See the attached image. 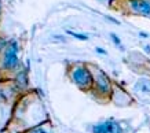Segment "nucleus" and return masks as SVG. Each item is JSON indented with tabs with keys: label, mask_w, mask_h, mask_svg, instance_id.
<instances>
[{
	"label": "nucleus",
	"mask_w": 150,
	"mask_h": 133,
	"mask_svg": "<svg viewBox=\"0 0 150 133\" xmlns=\"http://www.w3.org/2000/svg\"><path fill=\"white\" fill-rule=\"evenodd\" d=\"M3 66H4V69H15L18 66V44L17 41L10 43L8 48L4 54Z\"/></svg>",
	"instance_id": "obj_1"
},
{
	"label": "nucleus",
	"mask_w": 150,
	"mask_h": 133,
	"mask_svg": "<svg viewBox=\"0 0 150 133\" xmlns=\"http://www.w3.org/2000/svg\"><path fill=\"white\" fill-rule=\"evenodd\" d=\"M72 78H73V81L81 88L90 87L91 83H92L91 73H90L86 67H83V66H79V67H76V69L73 70L72 71Z\"/></svg>",
	"instance_id": "obj_2"
},
{
	"label": "nucleus",
	"mask_w": 150,
	"mask_h": 133,
	"mask_svg": "<svg viewBox=\"0 0 150 133\" xmlns=\"http://www.w3.org/2000/svg\"><path fill=\"white\" fill-rule=\"evenodd\" d=\"M92 132L94 133H123L120 125L110 119V121H106V122H100L98 125H94L92 126Z\"/></svg>",
	"instance_id": "obj_3"
},
{
	"label": "nucleus",
	"mask_w": 150,
	"mask_h": 133,
	"mask_svg": "<svg viewBox=\"0 0 150 133\" xmlns=\"http://www.w3.org/2000/svg\"><path fill=\"white\" fill-rule=\"evenodd\" d=\"M129 7L137 14L150 15V0H129Z\"/></svg>",
	"instance_id": "obj_4"
},
{
	"label": "nucleus",
	"mask_w": 150,
	"mask_h": 133,
	"mask_svg": "<svg viewBox=\"0 0 150 133\" xmlns=\"http://www.w3.org/2000/svg\"><path fill=\"white\" fill-rule=\"evenodd\" d=\"M98 88H99L102 92L109 91V83H108V78L105 77V74L100 73L99 77H98Z\"/></svg>",
	"instance_id": "obj_5"
},
{
	"label": "nucleus",
	"mask_w": 150,
	"mask_h": 133,
	"mask_svg": "<svg viewBox=\"0 0 150 133\" xmlns=\"http://www.w3.org/2000/svg\"><path fill=\"white\" fill-rule=\"evenodd\" d=\"M69 36L74 37V38H77V40H83V41H87L88 40V36L87 34H81V33H76V32H72V30H66Z\"/></svg>",
	"instance_id": "obj_6"
},
{
	"label": "nucleus",
	"mask_w": 150,
	"mask_h": 133,
	"mask_svg": "<svg viewBox=\"0 0 150 133\" xmlns=\"http://www.w3.org/2000/svg\"><path fill=\"white\" fill-rule=\"evenodd\" d=\"M110 37H112V40L114 41V44H116V46H117L120 50H124V47L121 46V40H120V38H118V37L114 34V33H112V34H110Z\"/></svg>",
	"instance_id": "obj_7"
},
{
	"label": "nucleus",
	"mask_w": 150,
	"mask_h": 133,
	"mask_svg": "<svg viewBox=\"0 0 150 133\" xmlns=\"http://www.w3.org/2000/svg\"><path fill=\"white\" fill-rule=\"evenodd\" d=\"M95 51L98 52V54H102V55H106V54H108V52H106V51H105L103 48H100V47H96Z\"/></svg>",
	"instance_id": "obj_8"
},
{
	"label": "nucleus",
	"mask_w": 150,
	"mask_h": 133,
	"mask_svg": "<svg viewBox=\"0 0 150 133\" xmlns=\"http://www.w3.org/2000/svg\"><path fill=\"white\" fill-rule=\"evenodd\" d=\"M33 133H48V132H46V130H41V129H37V130H35Z\"/></svg>",
	"instance_id": "obj_9"
},
{
	"label": "nucleus",
	"mask_w": 150,
	"mask_h": 133,
	"mask_svg": "<svg viewBox=\"0 0 150 133\" xmlns=\"http://www.w3.org/2000/svg\"><path fill=\"white\" fill-rule=\"evenodd\" d=\"M139 36H141V37H145V38H146V37H147V34H146V33H143V32H141V33H139Z\"/></svg>",
	"instance_id": "obj_10"
},
{
	"label": "nucleus",
	"mask_w": 150,
	"mask_h": 133,
	"mask_svg": "<svg viewBox=\"0 0 150 133\" xmlns=\"http://www.w3.org/2000/svg\"><path fill=\"white\" fill-rule=\"evenodd\" d=\"M145 50H146V52H149V54H150V47H149V46H146Z\"/></svg>",
	"instance_id": "obj_11"
}]
</instances>
